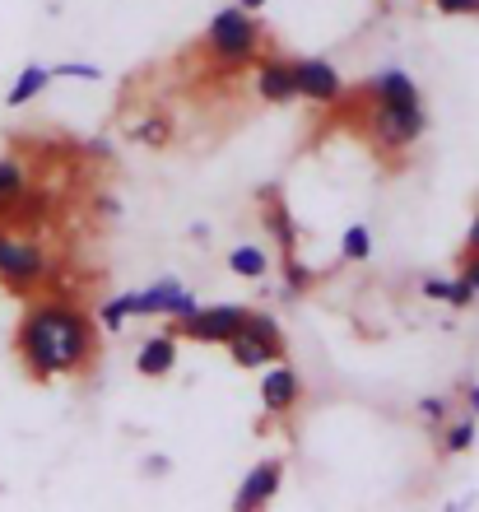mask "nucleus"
Segmentation results:
<instances>
[{"mask_svg": "<svg viewBox=\"0 0 479 512\" xmlns=\"http://www.w3.org/2000/svg\"><path fill=\"white\" fill-rule=\"evenodd\" d=\"M94 345H98V322L75 303H66V298L33 303L19 317V331H14V350H19L33 382L84 373L94 364Z\"/></svg>", "mask_w": 479, "mask_h": 512, "instance_id": "obj_1", "label": "nucleus"}, {"mask_svg": "<svg viewBox=\"0 0 479 512\" xmlns=\"http://www.w3.org/2000/svg\"><path fill=\"white\" fill-rule=\"evenodd\" d=\"M205 47L224 70H238L247 61H256V52H261V24L252 19V10L228 5L205 24Z\"/></svg>", "mask_w": 479, "mask_h": 512, "instance_id": "obj_2", "label": "nucleus"}, {"mask_svg": "<svg viewBox=\"0 0 479 512\" xmlns=\"http://www.w3.org/2000/svg\"><path fill=\"white\" fill-rule=\"evenodd\" d=\"M424 131H428L424 103H410V108H373V122H368V140H373L377 154H405L410 145H419Z\"/></svg>", "mask_w": 479, "mask_h": 512, "instance_id": "obj_3", "label": "nucleus"}, {"mask_svg": "<svg viewBox=\"0 0 479 512\" xmlns=\"http://www.w3.org/2000/svg\"><path fill=\"white\" fill-rule=\"evenodd\" d=\"M47 275V252H42L38 238H10L0 229V284L24 294Z\"/></svg>", "mask_w": 479, "mask_h": 512, "instance_id": "obj_4", "label": "nucleus"}, {"mask_svg": "<svg viewBox=\"0 0 479 512\" xmlns=\"http://www.w3.org/2000/svg\"><path fill=\"white\" fill-rule=\"evenodd\" d=\"M247 322V308L238 303H214V308H196L191 317L177 322V336L187 340H200V345H228V340L242 331Z\"/></svg>", "mask_w": 479, "mask_h": 512, "instance_id": "obj_5", "label": "nucleus"}, {"mask_svg": "<svg viewBox=\"0 0 479 512\" xmlns=\"http://www.w3.org/2000/svg\"><path fill=\"white\" fill-rule=\"evenodd\" d=\"M293 66V84H298V98L307 103H321V108H331L345 98V80H340V70L331 61H321V56H298L289 61Z\"/></svg>", "mask_w": 479, "mask_h": 512, "instance_id": "obj_6", "label": "nucleus"}, {"mask_svg": "<svg viewBox=\"0 0 479 512\" xmlns=\"http://www.w3.org/2000/svg\"><path fill=\"white\" fill-rule=\"evenodd\" d=\"M280 485H284V461L280 457H270V461H256L252 471L242 475V485H238V494H233V508H266L275 494H280Z\"/></svg>", "mask_w": 479, "mask_h": 512, "instance_id": "obj_7", "label": "nucleus"}, {"mask_svg": "<svg viewBox=\"0 0 479 512\" xmlns=\"http://www.w3.org/2000/svg\"><path fill=\"white\" fill-rule=\"evenodd\" d=\"M303 401V382L293 373L289 364H270L266 378H261V405H266V415H289L298 410Z\"/></svg>", "mask_w": 479, "mask_h": 512, "instance_id": "obj_8", "label": "nucleus"}, {"mask_svg": "<svg viewBox=\"0 0 479 512\" xmlns=\"http://www.w3.org/2000/svg\"><path fill=\"white\" fill-rule=\"evenodd\" d=\"M256 94L266 98V103H293V98H298L293 66L284 56H261V61H256Z\"/></svg>", "mask_w": 479, "mask_h": 512, "instance_id": "obj_9", "label": "nucleus"}, {"mask_svg": "<svg viewBox=\"0 0 479 512\" xmlns=\"http://www.w3.org/2000/svg\"><path fill=\"white\" fill-rule=\"evenodd\" d=\"M228 359L238 368H270L284 359V340H266V336H256V331H238V336L228 340Z\"/></svg>", "mask_w": 479, "mask_h": 512, "instance_id": "obj_10", "label": "nucleus"}, {"mask_svg": "<svg viewBox=\"0 0 479 512\" xmlns=\"http://www.w3.org/2000/svg\"><path fill=\"white\" fill-rule=\"evenodd\" d=\"M368 98H373V108H410V103H424V98H419V84L400 66L382 70V75L368 84Z\"/></svg>", "mask_w": 479, "mask_h": 512, "instance_id": "obj_11", "label": "nucleus"}, {"mask_svg": "<svg viewBox=\"0 0 479 512\" xmlns=\"http://www.w3.org/2000/svg\"><path fill=\"white\" fill-rule=\"evenodd\" d=\"M177 368V336H149L135 350V373L140 378H168Z\"/></svg>", "mask_w": 479, "mask_h": 512, "instance_id": "obj_12", "label": "nucleus"}, {"mask_svg": "<svg viewBox=\"0 0 479 512\" xmlns=\"http://www.w3.org/2000/svg\"><path fill=\"white\" fill-rule=\"evenodd\" d=\"M47 84H52V66H38V61H28V66L19 70V80L10 84L5 103H10V108H24V103L42 98V89H47Z\"/></svg>", "mask_w": 479, "mask_h": 512, "instance_id": "obj_13", "label": "nucleus"}, {"mask_svg": "<svg viewBox=\"0 0 479 512\" xmlns=\"http://www.w3.org/2000/svg\"><path fill=\"white\" fill-rule=\"evenodd\" d=\"M24 191H28V163L5 154V159H0V215H10V205L19 201Z\"/></svg>", "mask_w": 479, "mask_h": 512, "instance_id": "obj_14", "label": "nucleus"}, {"mask_svg": "<svg viewBox=\"0 0 479 512\" xmlns=\"http://www.w3.org/2000/svg\"><path fill=\"white\" fill-rule=\"evenodd\" d=\"M228 270H233L238 280H261V275L270 270L266 247H256V243H238L233 252H228Z\"/></svg>", "mask_w": 479, "mask_h": 512, "instance_id": "obj_15", "label": "nucleus"}, {"mask_svg": "<svg viewBox=\"0 0 479 512\" xmlns=\"http://www.w3.org/2000/svg\"><path fill=\"white\" fill-rule=\"evenodd\" d=\"M438 433H442V452H447V457H461V452H470V447H475L479 424H475V415H470V419H447Z\"/></svg>", "mask_w": 479, "mask_h": 512, "instance_id": "obj_16", "label": "nucleus"}, {"mask_svg": "<svg viewBox=\"0 0 479 512\" xmlns=\"http://www.w3.org/2000/svg\"><path fill=\"white\" fill-rule=\"evenodd\" d=\"M266 201H270V210H266V224H270V233H275V238H280L284 256H289V252H298V229H293L289 210H284V205L275 201V191H266Z\"/></svg>", "mask_w": 479, "mask_h": 512, "instance_id": "obj_17", "label": "nucleus"}, {"mask_svg": "<svg viewBox=\"0 0 479 512\" xmlns=\"http://www.w3.org/2000/svg\"><path fill=\"white\" fill-rule=\"evenodd\" d=\"M135 317V298L131 294H117V298H107L103 308H98V326L103 331H121V326Z\"/></svg>", "mask_w": 479, "mask_h": 512, "instance_id": "obj_18", "label": "nucleus"}, {"mask_svg": "<svg viewBox=\"0 0 479 512\" xmlns=\"http://www.w3.org/2000/svg\"><path fill=\"white\" fill-rule=\"evenodd\" d=\"M340 256H345V261H368V256H373V229H368V224L345 229V238H340Z\"/></svg>", "mask_w": 479, "mask_h": 512, "instance_id": "obj_19", "label": "nucleus"}, {"mask_svg": "<svg viewBox=\"0 0 479 512\" xmlns=\"http://www.w3.org/2000/svg\"><path fill=\"white\" fill-rule=\"evenodd\" d=\"M52 80H84V84H98V80H103V66H94V61H61V66H52Z\"/></svg>", "mask_w": 479, "mask_h": 512, "instance_id": "obj_20", "label": "nucleus"}, {"mask_svg": "<svg viewBox=\"0 0 479 512\" xmlns=\"http://www.w3.org/2000/svg\"><path fill=\"white\" fill-rule=\"evenodd\" d=\"M131 135H135V140H145V145H168V135H173V122H168V117H140Z\"/></svg>", "mask_w": 479, "mask_h": 512, "instance_id": "obj_21", "label": "nucleus"}, {"mask_svg": "<svg viewBox=\"0 0 479 512\" xmlns=\"http://www.w3.org/2000/svg\"><path fill=\"white\" fill-rule=\"evenodd\" d=\"M414 410H419V419H424V424H433V429H442V424L452 419V401H447V396H424Z\"/></svg>", "mask_w": 479, "mask_h": 512, "instance_id": "obj_22", "label": "nucleus"}, {"mask_svg": "<svg viewBox=\"0 0 479 512\" xmlns=\"http://www.w3.org/2000/svg\"><path fill=\"white\" fill-rule=\"evenodd\" d=\"M284 284H289L284 294H303L307 284H312V270H307L303 261H298V252H289V256H284Z\"/></svg>", "mask_w": 479, "mask_h": 512, "instance_id": "obj_23", "label": "nucleus"}, {"mask_svg": "<svg viewBox=\"0 0 479 512\" xmlns=\"http://www.w3.org/2000/svg\"><path fill=\"white\" fill-rule=\"evenodd\" d=\"M424 298H438V303H452V289H456V280H442V275H424Z\"/></svg>", "mask_w": 479, "mask_h": 512, "instance_id": "obj_24", "label": "nucleus"}, {"mask_svg": "<svg viewBox=\"0 0 479 512\" xmlns=\"http://www.w3.org/2000/svg\"><path fill=\"white\" fill-rule=\"evenodd\" d=\"M456 280H461V284H466V289H470V294L479 298V252L470 256V261H466V270H461V275H456Z\"/></svg>", "mask_w": 479, "mask_h": 512, "instance_id": "obj_25", "label": "nucleus"}, {"mask_svg": "<svg viewBox=\"0 0 479 512\" xmlns=\"http://www.w3.org/2000/svg\"><path fill=\"white\" fill-rule=\"evenodd\" d=\"M442 14H475L479 10V0H433Z\"/></svg>", "mask_w": 479, "mask_h": 512, "instance_id": "obj_26", "label": "nucleus"}, {"mask_svg": "<svg viewBox=\"0 0 479 512\" xmlns=\"http://www.w3.org/2000/svg\"><path fill=\"white\" fill-rule=\"evenodd\" d=\"M94 210H98V215H107V219H117L121 215V201H117V196H94Z\"/></svg>", "mask_w": 479, "mask_h": 512, "instance_id": "obj_27", "label": "nucleus"}, {"mask_svg": "<svg viewBox=\"0 0 479 512\" xmlns=\"http://www.w3.org/2000/svg\"><path fill=\"white\" fill-rule=\"evenodd\" d=\"M466 405H470V415L479 419V382H470V391H466Z\"/></svg>", "mask_w": 479, "mask_h": 512, "instance_id": "obj_28", "label": "nucleus"}, {"mask_svg": "<svg viewBox=\"0 0 479 512\" xmlns=\"http://www.w3.org/2000/svg\"><path fill=\"white\" fill-rule=\"evenodd\" d=\"M466 247L470 252H479V215H475V224H470V233H466Z\"/></svg>", "mask_w": 479, "mask_h": 512, "instance_id": "obj_29", "label": "nucleus"}, {"mask_svg": "<svg viewBox=\"0 0 479 512\" xmlns=\"http://www.w3.org/2000/svg\"><path fill=\"white\" fill-rule=\"evenodd\" d=\"M261 5H266V0H242V10H252V14L261 10Z\"/></svg>", "mask_w": 479, "mask_h": 512, "instance_id": "obj_30", "label": "nucleus"}]
</instances>
